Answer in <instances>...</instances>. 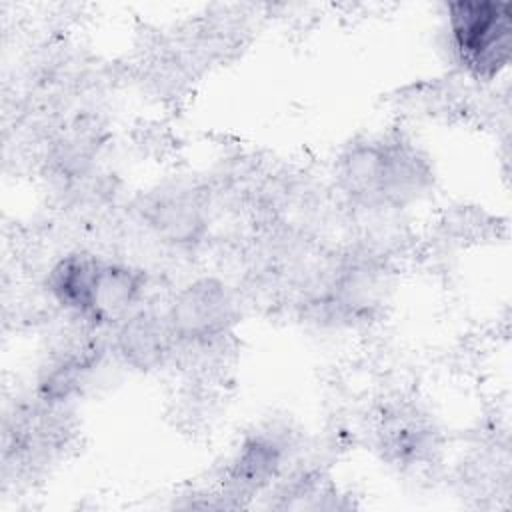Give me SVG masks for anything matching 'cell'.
Returning <instances> with one entry per match:
<instances>
[{
	"instance_id": "obj_5",
	"label": "cell",
	"mask_w": 512,
	"mask_h": 512,
	"mask_svg": "<svg viewBox=\"0 0 512 512\" xmlns=\"http://www.w3.org/2000/svg\"><path fill=\"white\" fill-rule=\"evenodd\" d=\"M150 230L168 244L192 246L200 242L206 230V208L196 192L184 188H168L154 194L144 210Z\"/></svg>"
},
{
	"instance_id": "obj_6",
	"label": "cell",
	"mask_w": 512,
	"mask_h": 512,
	"mask_svg": "<svg viewBox=\"0 0 512 512\" xmlns=\"http://www.w3.org/2000/svg\"><path fill=\"white\" fill-rule=\"evenodd\" d=\"M176 346L166 314L136 310L116 326V352L136 370L160 368Z\"/></svg>"
},
{
	"instance_id": "obj_1",
	"label": "cell",
	"mask_w": 512,
	"mask_h": 512,
	"mask_svg": "<svg viewBox=\"0 0 512 512\" xmlns=\"http://www.w3.org/2000/svg\"><path fill=\"white\" fill-rule=\"evenodd\" d=\"M344 190L370 206H402L428 184L424 158L400 138L354 144L340 162Z\"/></svg>"
},
{
	"instance_id": "obj_3",
	"label": "cell",
	"mask_w": 512,
	"mask_h": 512,
	"mask_svg": "<svg viewBox=\"0 0 512 512\" xmlns=\"http://www.w3.org/2000/svg\"><path fill=\"white\" fill-rule=\"evenodd\" d=\"M166 320L176 342L206 346L224 338L238 320V300L218 278H198L182 286Z\"/></svg>"
},
{
	"instance_id": "obj_4",
	"label": "cell",
	"mask_w": 512,
	"mask_h": 512,
	"mask_svg": "<svg viewBox=\"0 0 512 512\" xmlns=\"http://www.w3.org/2000/svg\"><path fill=\"white\" fill-rule=\"evenodd\" d=\"M144 290L146 276L142 270L124 262L98 258L82 320L94 328L118 326L138 310Z\"/></svg>"
},
{
	"instance_id": "obj_8",
	"label": "cell",
	"mask_w": 512,
	"mask_h": 512,
	"mask_svg": "<svg viewBox=\"0 0 512 512\" xmlns=\"http://www.w3.org/2000/svg\"><path fill=\"white\" fill-rule=\"evenodd\" d=\"M98 256L72 252L62 256L48 272L46 288L52 300L76 318H84Z\"/></svg>"
},
{
	"instance_id": "obj_2",
	"label": "cell",
	"mask_w": 512,
	"mask_h": 512,
	"mask_svg": "<svg viewBox=\"0 0 512 512\" xmlns=\"http://www.w3.org/2000/svg\"><path fill=\"white\" fill-rule=\"evenodd\" d=\"M448 42L468 76L498 78L512 52V6L494 0H460L446 6Z\"/></svg>"
},
{
	"instance_id": "obj_7",
	"label": "cell",
	"mask_w": 512,
	"mask_h": 512,
	"mask_svg": "<svg viewBox=\"0 0 512 512\" xmlns=\"http://www.w3.org/2000/svg\"><path fill=\"white\" fill-rule=\"evenodd\" d=\"M288 456V444L270 430L250 434L234 454L226 480L236 492L250 494L268 486L282 470Z\"/></svg>"
},
{
	"instance_id": "obj_9",
	"label": "cell",
	"mask_w": 512,
	"mask_h": 512,
	"mask_svg": "<svg viewBox=\"0 0 512 512\" xmlns=\"http://www.w3.org/2000/svg\"><path fill=\"white\" fill-rule=\"evenodd\" d=\"M382 448L394 460L418 462L434 446L432 426L416 410H394L382 420Z\"/></svg>"
}]
</instances>
